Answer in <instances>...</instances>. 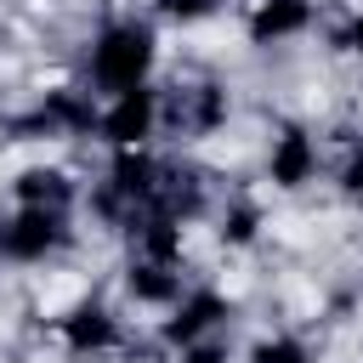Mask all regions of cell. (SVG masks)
<instances>
[{"label": "cell", "mask_w": 363, "mask_h": 363, "mask_svg": "<svg viewBox=\"0 0 363 363\" xmlns=\"http://www.w3.org/2000/svg\"><path fill=\"white\" fill-rule=\"evenodd\" d=\"M187 284H193V278H187V267H182V261L125 255V267H119V289H125V301H130V306H153V312H164Z\"/></svg>", "instance_id": "7c38bea8"}, {"label": "cell", "mask_w": 363, "mask_h": 363, "mask_svg": "<svg viewBox=\"0 0 363 363\" xmlns=\"http://www.w3.org/2000/svg\"><path fill=\"white\" fill-rule=\"evenodd\" d=\"M96 147L102 153H125V147H153L159 142V79L142 91H119V96H96Z\"/></svg>", "instance_id": "9c48e42d"}, {"label": "cell", "mask_w": 363, "mask_h": 363, "mask_svg": "<svg viewBox=\"0 0 363 363\" xmlns=\"http://www.w3.org/2000/svg\"><path fill=\"white\" fill-rule=\"evenodd\" d=\"M221 6H227V0H147L153 23H170V28H199V23H210Z\"/></svg>", "instance_id": "9a60e30c"}, {"label": "cell", "mask_w": 363, "mask_h": 363, "mask_svg": "<svg viewBox=\"0 0 363 363\" xmlns=\"http://www.w3.org/2000/svg\"><path fill=\"white\" fill-rule=\"evenodd\" d=\"M238 28L255 51H272V45H295L318 28V0H244L238 11Z\"/></svg>", "instance_id": "30bf717a"}, {"label": "cell", "mask_w": 363, "mask_h": 363, "mask_svg": "<svg viewBox=\"0 0 363 363\" xmlns=\"http://www.w3.org/2000/svg\"><path fill=\"white\" fill-rule=\"evenodd\" d=\"M233 323V295L221 284H187L153 323L159 346L164 352H187V346H204V340H221V329Z\"/></svg>", "instance_id": "8992f818"}, {"label": "cell", "mask_w": 363, "mask_h": 363, "mask_svg": "<svg viewBox=\"0 0 363 363\" xmlns=\"http://www.w3.org/2000/svg\"><path fill=\"white\" fill-rule=\"evenodd\" d=\"M51 340L74 363H102V357H113L130 340V329H125V312L108 295H79V301H68L51 318Z\"/></svg>", "instance_id": "3957f363"}, {"label": "cell", "mask_w": 363, "mask_h": 363, "mask_svg": "<svg viewBox=\"0 0 363 363\" xmlns=\"http://www.w3.org/2000/svg\"><path fill=\"white\" fill-rule=\"evenodd\" d=\"M74 244V210H28L11 204L0 216V261L6 267H45Z\"/></svg>", "instance_id": "52a82bcc"}, {"label": "cell", "mask_w": 363, "mask_h": 363, "mask_svg": "<svg viewBox=\"0 0 363 363\" xmlns=\"http://www.w3.org/2000/svg\"><path fill=\"white\" fill-rule=\"evenodd\" d=\"M164 176H170V159H159L153 147H125V153H108L102 159V176L91 182V216L113 233H125L136 216L159 210L164 199Z\"/></svg>", "instance_id": "7a4b0ae2"}, {"label": "cell", "mask_w": 363, "mask_h": 363, "mask_svg": "<svg viewBox=\"0 0 363 363\" xmlns=\"http://www.w3.org/2000/svg\"><path fill=\"white\" fill-rule=\"evenodd\" d=\"M216 238H221L227 250H250V244L261 238V204H255V199L221 204V210H216Z\"/></svg>", "instance_id": "5bb4252c"}, {"label": "cell", "mask_w": 363, "mask_h": 363, "mask_svg": "<svg viewBox=\"0 0 363 363\" xmlns=\"http://www.w3.org/2000/svg\"><path fill=\"white\" fill-rule=\"evenodd\" d=\"M233 102L216 79H176V85H159V136H176V142H204L227 125Z\"/></svg>", "instance_id": "ba28073f"}, {"label": "cell", "mask_w": 363, "mask_h": 363, "mask_svg": "<svg viewBox=\"0 0 363 363\" xmlns=\"http://www.w3.org/2000/svg\"><path fill=\"white\" fill-rule=\"evenodd\" d=\"M159 74V23L136 11H113L91 28L85 57H79V85L91 96H119L142 91Z\"/></svg>", "instance_id": "6da1fadb"}, {"label": "cell", "mask_w": 363, "mask_h": 363, "mask_svg": "<svg viewBox=\"0 0 363 363\" xmlns=\"http://www.w3.org/2000/svg\"><path fill=\"white\" fill-rule=\"evenodd\" d=\"M329 170V153H323V136L301 119H284L267 130V147H261V182L272 193H306L312 182H323Z\"/></svg>", "instance_id": "5b68a950"}, {"label": "cell", "mask_w": 363, "mask_h": 363, "mask_svg": "<svg viewBox=\"0 0 363 363\" xmlns=\"http://www.w3.org/2000/svg\"><path fill=\"white\" fill-rule=\"evenodd\" d=\"M329 51L346 57V62H363V6H352L329 23Z\"/></svg>", "instance_id": "e0dca14e"}, {"label": "cell", "mask_w": 363, "mask_h": 363, "mask_svg": "<svg viewBox=\"0 0 363 363\" xmlns=\"http://www.w3.org/2000/svg\"><path fill=\"white\" fill-rule=\"evenodd\" d=\"M170 363H238L227 352V340H204V346H187V352H170Z\"/></svg>", "instance_id": "ac0fdd59"}, {"label": "cell", "mask_w": 363, "mask_h": 363, "mask_svg": "<svg viewBox=\"0 0 363 363\" xmlns=\"http://www.w3.org/2000/svg\"><path fill=\"white\" fill-rule=\"evenodd\" d=\"M96 96L79 85V79H68V85H51V91H40L17 119H11V130H17V142H91L96 136Z\"/></svg>", "instance_id": "277c9868"}, {"label": "cell", "mask_w": 363, "mask_h": 363, "mask_svg": "<svg viewBox=\"0 0 363 363\" xmlns=\"http://www.w3.org/2000/svg\"><path fill=\"white\" fill-rule=\"evenodd\" d=\"M238 363H318V352H312L306 335H295V329H272V335H255V340L244 346Z\"/></svg>", "instance_id": "4fadbf2b"}, {"label": "cell", "mask_w": 363, "mask_h": 363, "mask_svg": "<svg viewBox=\"0 0 363 363\" xmlns=\"http://www.w3.org/2000/svg\"><path fill=\"white\" fill-rule=\"evenodd\" d=\"M329 182H335V193L346 199V210H357V216H363V142H352V147L335 159Z\"/></svg>", "instance_id": "2e32d148"}, {"label": "cell", "mask_w": 363, "mask_h": 363, "mask_svg": "<svg viewBox=\"0 0 363 363\" xmlns=\"http://www.w3.org/2000/svg\"><path fill=\"white\" fill-rule=\"evenodd\" d=\"M6 199L11 204H28V210H74L79 204V182H74V170H62L51 159H34V164L11 170Z\"/></svg>", "instance_id": "8fae6325"}]
</instances>
